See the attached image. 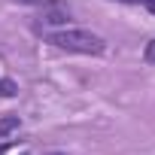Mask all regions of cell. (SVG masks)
Returning <instances> with one entry per match:
<instances>
[{
	"label": "cell",
	"instance_id": "1",
	"mask_svg": "<svg viewBox=\"0 0 155 155\" xmlns=\"http://www.w3.org/2000/svg\"><path fill=\"white\" fill-rule=\"evenodd\" d=\"M46 40L55 49L79 52V55H104L107 52V40L94 31H85V28H61V31H52Z\"/></svg>",
	"mask_w": 155,
	"mask_h": 155
},
{
	"label": "cell",
	"instance_id": "2",
	"mask_svg": "<svg viewBox=\"0 0 155 155\" xmlns=\"http://www.w3.org/2000/svg\"><path fill=\"white\" fill-rule=\"evenodd\" d=\"M18 88H15V82L12 79H3V76H0V97H12Z\"/></svg>",
	"mask_w": 155,
	"mask_h": 155
},
{
	"label": "cell",
	"instance_id": "3",
	"mask_svg": "<svg viewBox=\"0 0 155 155\" xmlns=\"http://www.w3.org/2000/svg\"><path fill=\"white\" fill-rule=\"evenodd\" d=\"M18 128V116H9V119H0V134H9Z\"/></svg>",
	"mask_w": 155,
	"mask_h": 155
},
{
	"label": "cell",
	"instance_id": "4",
	"mask_svg": "<svg viewBox=\"0 0 155 155\" xmlns=\"http://www.w3.org/2000/svg\"><path fill=\"white\" fill-rule=\"evenodd\" d=\"M143 55H146V61H149V64L155 67V40H152V43L146 46V52H143Z\"/></svg>",
	"mask_w": 155,
	"mask_h": 155
}]
</instances>
